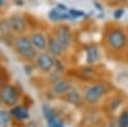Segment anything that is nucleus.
I'll return each mask as SVG.
<instances>
[{
	"label": "nucleus",
	"instance_id": "nucleus-1",
	"mask_svg": "<svg viewBox=\"0 0 128 127\" xmlns=\"http://www.w3.org/2000/svg\"><path fill=\"white\" fill-rule=\"evenodd\" d=\"M105 42L113 51H120L128 44V37L122 28H110L105 34Z\"/></svg>",
	"mask_w": 128,
	"mask_h": 127
},
{
	"label": "nucleus",
	"instance_id": "nucleus-2",
	"mask_svg": "<svg viewBox=\"0 0 128 127\" xmlns=\"http://www.w3.org/2000/svg\"><path fill=\"white\" fill-rule=\"evenodd\" d=\"M14 48H16V51L26 60H32L37 57L36 49L32 45L30 37H26V36L17 37L14 41Z\"/></svg>",
	"mask_w": 128,
	"mask_h": 127
},
{
	"label": "nucleus",
	"instance_id": "nucleus-3",
	"mask_svg": "<svg viewBox=\"0 0 128 127\" xmlns=\"http://www.w3.org/2000/svg\"><path fill=\"white\" fill-rule=\"evenodd\" d=\"M106 92V86L101 82H96L91 83L90 86L84 90L83 94V99L88 104H96Z\"/></svg>",
	"mask_w": 128,
	"mask_h": 127
},
{
	"label": "nucleus",
	"instance_id": "nucleus-4",
	"mask_svg": "<svg viewBox=\"0 0 128 127\" xmlns=\"http://www.w3.org/2000/svg\"><path fill=\"white\" fill-rule=\"evenodd\" d=\"M0 100L6 105H16L19 100V92L13 85H5L0 89Z\"/></svg>",
	"mask_w": 128,
	"mask_h": 127
},
{
	"label": "nucleus",
	"instance_id": "nucleus-5",
	"mask_svg": "<svg viewBox=\"0 0 128 127\" xmlns=\"http://www.w3.org/2000/svg\"><path fill=\"white\" fill-rule=\"evenodd\" d=\"M35 64L36 67L41 71V72H51L52 68H54V64H55V58L52 57L49 53H45V51H41L40 54H37V57L35 58Z\"/></svg>",
	"mask_w": 128,
	"mask_h": 127
},
{
	"label": "nucleus",
	"instance_id": "nucleus-6",
	"mask_svg": "<svg viewBox=\"0 0 128 127\" xmlns=\"http://www.w3.org/2000/svg\"><path fill=\"white\" fill-rule=\"evenodd\" d=\"M54 35H55V37L58 39V41L60 42V45L63 46L64 51H67V50L70 48L72 41H73L70 28H69L68 26L62 25V26H59V27H56V28H55Z\"/></svg>",
	"mask_w": 128,
	"mask_h": 127
},
{
	"label": "nucleus",
	"instance_id": "nucleus-7",
	"mask_svg": "<svg viewBox=\"0 0 128 127\" xmlns=\"http://www.w3.org/2000/svg\"><path fill=\"white\" fill-rule=\"evenodd\" d=\"M49 18L52 22H60V21H67V19H72L69 13H68V8L66 5L58 4L55 8H52L49 12Z\"/></svg>",
	"mask_w": 128,
	"mask_h": 127
},
{
	"label": "nucleus",
	"instance_id": "nucleus-8",
	"mask_svg": "<svg viewBox=\"0 0 128 127\" xmlns=\"http://www.w3.org/2000/svg\"><path fill=\"white\" fill-rule=\"evenodd\" d=\"M30 40L32 42L34 48L38 51H45L48 50V37L41 34V32H34L30 36Z\"/></svg>",
	"mask_w": 128,
	"mask_h": 127
},
{
	"label": "nucleus",
	"instance_id": "nucleus-9",
	"mask_svg": "<svg viewBox=\"0 0 128 127\" xmlns=\"http://www.w3.org/2000/svg\"><path fill=\"white\" fill-rule=\"evenodd\" d=\"M48 51H49V54H51L54 58H59V57L63 55L64 49L60 45V42L58 41V39L55 37V35H51L48 39Z\"/></svg>",
	"mask_w": 128,
	"mask_h": 127
},
{
	"label": "nucleus",
	"instance_id": "nucleus-10",
	"mask_svg": "<svg viewBox=\"0 0 128 127\" xmlns=\"http://www.w3.org/2000/svg\"><path fill=\"white\" fill-rule=\"evenodd\" d=\"M42 112H44L45 119H46L49 127H62L63 126L60 119L56 117V114L52 112V109L49 107V105H42Z\"/></svg>",
	"mask_w": 128,
	"mask_h": 127
},
{
	"label": "nucleus",
	"instance_id": "nucleus-11",
	"mask_svg": "<svg viewBox=\"0 0 128 127\" xmlns=\"http://www.w3.org/2000/svg\"><path fill=\"white\" fill-rule=\"evenodd\" d=\"M9 25H10V30L14 32H22L26 28V21L22 16H13L9 19Z\"/></svg>",
	"mask_w": 128,
	"mask_h": 127
},
{
	"label": "nucleus",
	"instance_id": "nucleus-12",
	"mask_svg": "<svg viewBox=\"0 0 128 127\" xmlns=\"http://www.w3.org/2000/svg\"><path fill=\"white\" fill-rule=\"evenodd\" d=\"M70 89V83L68 80H63L59 78L54 82V86H52V91L55 95H66L68 92V90Z\"/></svg>",
	"mask_w": 128,
	"mask_h": 127
},
{
	"label": "nucleus",
	"instance_id": "nucleus-13",
	"mask_svg": "<svg viewBox=\"0 0 128 127\" xmlns=\"http://www.w3.org/2000/svg\"><path fill=\"white\" fill-rule=\"evenodd\" d=\"M10 114L13 115L14 118L19 119V121H24L28 118V109L26 107H22V105H16V107L12 108V110H10Z\"/></svg>",
	"mask_w": 128,
	"mask_h": 127
},
{
	"label": "nucleus",
	"instance_id": "nucleus-14",
	"mask_svg": "<svg viewBox=\"0 0 128 127\" xmlns=\"http://www.w3.org/2000/svg\"><path fill=\"white\" fill-rule=\"evenodd\" d=\"M99 60V51L95 45L86 46V62L88 64H94Z\"/></svg>",
	"mask_w": 128,
	"mask_h": 127
},
{
	"label": "nucleus",
	"instance_id": "nucleus-15",
	"mask_svg": "<svg viewBox=\"0 0 128 127\" xmlns=\"http://www.w3.org/2000/svg\"><path fill=\"white\" fill-rule=\"evenodd\" d=\"M66 100H67L68 103H70V104L78 105V104H81V101H82V96H81V94L78 92L77 89L70 87V89L68 90V92L66 94Z\"/></svg>",
	"mask_w": 128,
	"mask_h": 127
},
{
	"label": "nucleus",
	"instance_id": "nucleus-16",
	"mask_svg": "<svg viewBox=\"0 0 128 127\" xmlns=\"http://www.w3.org/2000/svg\"><path fill=\"white\" fill-rule=\"evenodd\" d=\"M80 76L83 80H91L95 76V69L92 67H86V68H82L80 72Z\"/></svg>",
	"mask_w": 128,
	"mask_h": 127
},
{
	"label": "nucleus",
	"instance_id": "nucleus-17",
	"mask_svg": "<svg viewBox=\"0 0 128 127\" xmlns=\"http://www.w3.org/2000/svg\"><path fill=\"white\" fill-rule=\"evenodd\" d=\"M10 115L8 112H0V127H9Z\"/></svg>",
	"mask_w": 128,
	"mask_h": 127
},
{
	"label": "nucleus",
	"instance_id": "nucleus-18",
	"mask_svg": "<svg viewBox=\"0 0 128 127\" xmlns=\"http://www.w3.org/2000/svg\"><path fill=\"white\" fill-rule=\"evenodd\" d=\"M116 124H118V127H128V112H123L119 118L116 119Z\"/></svg>",
	"mask_w": 128,
	"mask_h": 127
},
{
	"label": "nucleus",
	"instance_id": "nucleus-19",
	"mask_svg": "<svg viewBox=\"0 0 128 127\" xmlns=\"http://www.w3.org/2000/svg\"><path fill=\"white\" fill-rule=\"evenodd\" d=\"M68 13H69V16H70L72 19H77V18L84 16V13L82 12V10H80V9H74V8H68Z\"/></svg>",
	"mask_w": 128,
	"mask_h": 127
},
{
	"label": "nucleus",
	"instance_id": "nucleus-20",
	"mask_svg": "<svg viewBox=\"0 0 128 127\" xmlns=\"http://www.w3.org/2000/svg\"><path fill=\"white\" fill-rule=\"evenodd\" d=\"M123 14H124V9H123V8H119V9L114 10V13H113V16H114V18H115V19L122 18V17H123Z\"/></svg>",
	"mask_w": 128,
	"mask_h": 127
},
{
	"label": "nucleus",
	"instance_id": "nucleus-21",
	"mask_svg": "<svg viewBox=\"0 0 128 127\" xmlns=\"http://www.w3.org/2000/svg\"><path fill=\"white\" fill-rule=\"evenodd\" d=\"M118 3H128V0H116Z\"/></svg>",
	"mask_w": 128,
	"mask_h": 127
},
{
	"label": "nucleus",
	"instance_id": "nucleus-22",
	"mask_svg": "<svg viewBox=\"0 0 128 127\" xmlns=\"http://www.w3.org/2000/svg\"><path fill=\"white\" fill-rule=\"evenodd\" d=\"M2 83H3V78H2V76H0V89H2Z\"/></svg>",
	"mask_w": 128,
	"mask_h": 127
}]
</instances>
